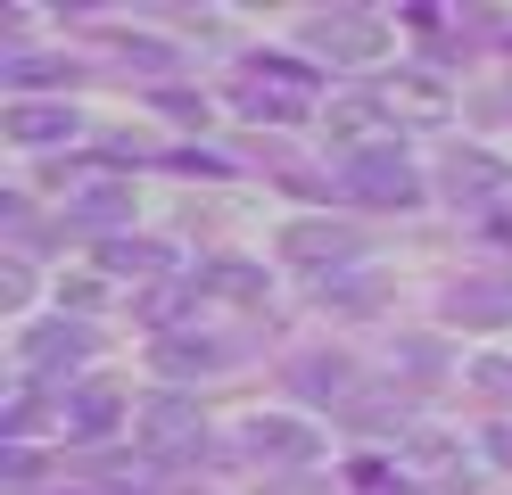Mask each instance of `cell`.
I'll return each instance as SVG.
<instances>
[{
    "label": "cell",
    "instance_id": "9a60e30c",
    "mask_svg": "<svg viewBox=\"0 0 512 495\" xmlns=\"http://www.w3.org/2000/svg\"><path fill=\"white\" fill-rule=\"evenodd\" d=\"M0 306H9V314H25V306H34V264H25V256H9V264H0Z\"/></svg>",
    "mask_w": 512,
    "mask_h": 495
},
{
    "label": "cell",
    "instance_id": "4fadbf2b",
    "mask_svg": "<svg viewBox=\"0 0 512 495\" xmlns=\"http://www.w3.org/2000/svg\"><path fill=\"white\" fill-rule=\"evenodd\" d=\"M463 380H471L479 396H496V405H512V355H471Z\"/></svg>",
    "mask_w": 512,
    "mask_h": 495
},
{
    "label": "cell",
    "instance_id": "7c38bea8",
    "mask_svg": "<svg viewBox=\"0 0 512 495\" xmlns=\"http://www.w3.org/2000/svg\"><path fill=\"white\" fill-rule=\"evenodd\" d=\"M347 248H356V240H347V231L331 223H290V231H281V256H290V264H323V256H347Z\"/></svg>",
    "mask_w": 512,
    "mask_h": 495
},
{
    "label": "cell",
    "instance_id": "3957f363",
    "mask_svg": "<svg viewBox=\"0 0 512 495\" xmlns=\"http://www.w3.org/2000/svg\"><path fill=\"white\" fill-rule=\"evenodd\" d=\"M306 50H314V58H331V66H364V58L389 50V17H372V9L306 17Z\"/></svg>",
    "mask_w": 512,
    "mask_h": 495
},
{
    "label": "cell",
    "instance_id": "52a82bcc",
    "mask_svg": "<svg viewBox=\"0 0 512 495\" xmlns=\"http://www.w3.org/2000/svg\"><path fill=\"white\" fill-rule=\"evenodd\" d=\"M91 355V330L83 322H42V330H25V372H58V363H67V372H75V363Z\"/></svg>",
    "mask_w": 512,
    "mask_h": 495
},
{
    "label": "cell",
    "instance_id": "277c9868",
    "mask_svg": "<svg viewBox=\"0 0 512 495\" xmlns=\"http://www.w3.org/2000/svg\"><path fill=\"white\" fill-rule=\"evenodd\" d=\"M124 396L108 388V380H83V388H67L58 396V438H75V446H91V438H116L124 429Z\"/></svg>",
    "mask_w": 512,
    "mask_h": 495
},
{
    "label": "cell",
    "instance_id": "5b68a950",
    "mask_svg": "<svg viewBox=\"0 0 512 495\" xmlns=\"http://www.w3.org/2000/svg\"><path fill=\"white\" fill-rule=\"evenodd\" d=\"M0 132H9V149H67L83 132V116L67 108V99H9Z\"/></svg>",
    "mask_w": 512,
    "mask_h": 495
},
{
    "label": "cell",
    "instance_id": "5bb4252c",
    "mask_svg": "<svg viewBox=\"0 0 512 495\" xmlns=\"http://www.w3.org/2000/svg\"><path fill=\"white\" fill-rule=\"evenodd\" d=\"M199 289H215V297H265V273H256V264H215Z\"/></svg>",
    "mask_w": 512,
    "mask_h": 495
},
{
    "label": "cell",
    "instance_id": "7a4b0ae2",
    "mask_svg": "<svg viewBox=\"0 0 512 495\" xmlns=\"http://www.w3.org/2000/svg\"><path fill=\"white\" fill-rule=\"evenodd\" d=\"M133 429H141V446L157 462H182V454H199L207 446V413H199V396H149V405H133Z\"/></svg>",
    "mask_w": 512,
    "mask_h": 495
},
{
    "label": "cell",
    "instance_id": "8992f818",
    "mask_svg": "<svg viewBox=\"0 0 512 495\" xmlns=\"http://www.w3.org/2000/svg\"><path fill=\"white\" fill-rule=\"evenodd\" d=\"M240 446L256 462H314V454H323V438H314L306 421H290V413H248L240 421Z\"/></svg>",
    "mask_w": 512,
    "mask_h": 495
},
{
    "label": "cell",
    "instance_id": "ba28073f",
    "mask_svg": "<svg viewBox=\"0 0 512 495\" xmlns=\"http://www.w3.org/2000/svg\"><path fill=\"white\" fill-rule=\"evenodd\" d=\"M157 372H166V380H190V372H223V363H232V347H223V339H199V330H174V339H157Z\"/></svg>",
    "mask_w": 512,
    "mask_h": 495
},
{
    "label": "cell",
    "instance_id": "6da1fadb",
    "mask_svg": "<svg viewBox=\"0 0 512 495\" xmlns=\"http://www.w3.org/2000/svg\"><path fill=\"white\" fill-rule=\"evenodd\" d=\"M422 190L430 182L405 157V141H372L339 157V198H356V207H422Z\"/></svg>",
    "mask_w": 512,
    "mask_h": 495
},
{
    "label": "cell",
    "instance_id": "8fae6325",
    "mask_svg": "<svg viewBox=\"0 0 512 495\" xmlns=\"http://www.w3.org/2000/svg\"><path fill=\"white\" fill-rule=\"evenodd\" d=\"M108 264H116V273H149V281H174V273H182V256H174L166 240H116ZM174 289H182V281H174Z\"/></svg>",
    "mask_w": 512,
    "mask_h": 495
},
{
    "label": "cell",
    "instance_id": "2e32d148",
    "mask_svg": "<svg viewBox=\"0 0 512 495\" xmlns=\"http://www.w3.org/2000/svg\"><path fill=\"white\" fill-rule=\"evenodd\" d=\"M356 372H347V355H314V363H298V388H347Z\"/></svg>",
    "mask_w": 512,
    "mask_h": 495
},
{
    "label": "cell",
    "instance_id": "e0dca14e",
    "mask_svg": "<svg viewBox=\"0 0 512 495\" xmlns=\"http://www.w3.org/2000/svg\"><path fill=\"white\" fill-rule=\"evenodd\" d=\"M488 446H496V454H504V462H512V429H496V438H488Z\"/></svg>",
    "mask_w": 512,
    "mask_h": 495
},
{
    "label": "cell",
    "instance_id": "9c48e42d",
    "mask_svg": "<svg viewBox=\"0 0 512 495\" xmlns=\"http://www.w3.org/2000/svg\"><path fill=\"white\" fill-rule=\"evenodd\" d=\"M446 190H455L463 207H479V198L512 190V165H504V157H488V149H455V165H446Z\"/></svg>",
    "mask_w": 512,
    "mask_h": 495
},
{
    "label": "cell",
    "instance_id": "30bf717a",
    "mask_svg": "<svg viewBox=\"0 0 512 495\" xmlns=\"http://www.w3.org/2000/svg\"><path fill=\"white\" fill-rule=\"evenodd\" d=\"M438 314L463 322V330H504V322H512V289H479V281H463V289H446Z\"/></svg>",
    "mask_w": 512,
    "mask_h": 495
}]
</instances>
